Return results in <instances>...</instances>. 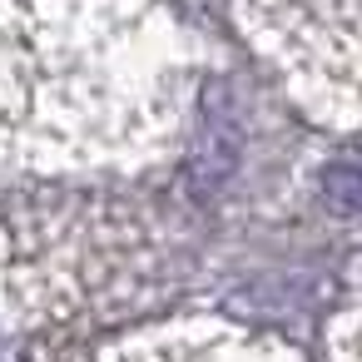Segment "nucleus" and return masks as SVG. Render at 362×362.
Here are the masks:
<instances>
[{"instance_id":"obj_1","label":"nucleus","mask_w":362,"mask_h":362,"mask_svg":"<svg viewBox=\"0 0 362 362\" xmlns=\"http://www.w3.org/2000/svg\"><path fill=\"white\" fill-rule=\"evenodd\" d=\"M243 21L313 110L362 119V0H243Z\"/></svg>"}]
</instances>
